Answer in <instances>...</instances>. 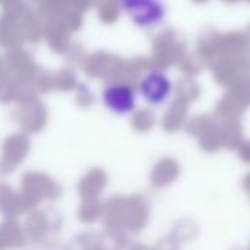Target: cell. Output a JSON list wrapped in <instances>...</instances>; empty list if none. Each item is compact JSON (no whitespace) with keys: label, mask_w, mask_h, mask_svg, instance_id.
<instances>
[{"label":"cell","mask_w":250,"mask_h":250,"mask_svg":"<svg viewBox=\"0 0 250 250\" xmlns=\"http://www.w3.org/2000/svg\"><path fill=\"white\" fill-rule=\"evenodd\" d=\"M104 103L116 114H127L135 108V94L127 86L116 85L105 91Z\"/></svg>","instance_id":"1"},{"label":"cell","mask_w":250,"mask_h":250,"mask_svg":"<svg viewBox=\"0 0 250 250\" xmlns=\"http://www.w3.org/2000/svg\"><path fill=\"white\" fill-rule=\"evenodd\" d=\"M141 89H142V94L145 95V98L149 103L160 104L168 97L170 83L164 76H161L158 73H154L148 79H145V82H142Z\"/></svg>","instance_id":"2"}]
</instances>
